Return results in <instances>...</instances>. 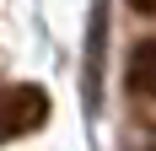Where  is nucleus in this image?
<instances>
[{"label": "nucleus", "mask_w": 156, "mask_h": 151, "mask_svg": "<svg viewBox=\"0 0 156 151\" xmlns=\"http://www.w3.org/2000/svg\"><path fill=\"white\" fill-rule=\"evenodd\" d=\"M43 124H48V92L38 81H5L0 87V146L38 135Z\"/></svg>", "instance_id": "nucleus-1"}, {"label": "nucleus", "mask_w": 156, "mask_h": 151, "mask_svg": "<svg viewBox=\"0 0 156 151\" xmlns=\"http://www.w3.org/2000/svg\"><path fill=\"white\" fill-rule=\"evenodd\" d=\"M124 87L135 92V97H151V103H156V38H140V43L129 49V60H124Z\"/></svg>", "instance_id": "nucleus-2"}, {"label": "nucleus", "mask_w": 156, "mask_h": 151, "mask_svg": "<svg viewBox=\"0 0 156 151\" xmlns=\"http://www.w3.org/2000/svg\"><path fill=\"white\" fill-rule=\"evenodd\" d=\"M129 11H140V16H156V0H124Z\"/></svg>", "instance_id": "nucleus-3"}]
</instances>
